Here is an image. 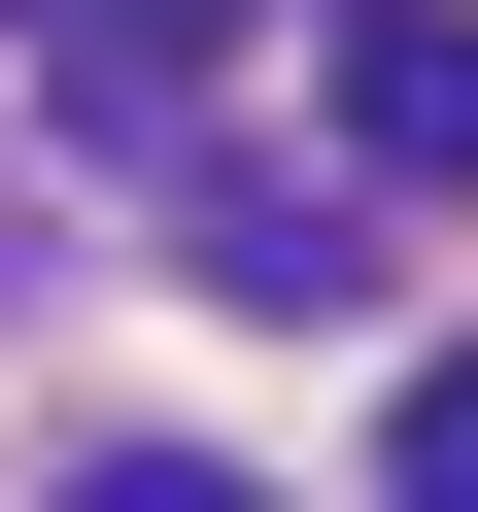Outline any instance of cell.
<instances>
[{
    "label": "cell",
    "mask_w": 478,
    "mask_h": 512,
    "mask_svg": "<svg viewBox=\"0 0 478 512\" xmlns=\"http://www.w3.org/2000/svg\"><path fill=\"white\" fill-rule=\"evenodd\" d=\"M69 512H274V478H205V444H103V478H69Z\"/></svg>",
    "instance_id": "cell-5"
},
{
    "label": "cell",
    "mask_w": 478,
    "mask_h": 512,
    "mask_svg": "<svg viewBox=\"0 0 478 512\" xmlns=\"http://www.w3.org/2000/svg\"><path fill=\"white\" fill-rule=\"evenodd\" d=\"M308 103H342V171H478V0H342Z\"/></svg>",
    "instance_id": "cell-1"
},
{
    "label": "cell",
    "mask_w": 478,
    "mask_h": 512,
    "mask_svg": "<svg viewBox=\"0 0 478 512\" xmlns=\"http://www.w3.org/2000/svg\"><path fill=\"white\" fill-rule=\"evenodd\" d=\"M205 274H239V308H376V205H342V171H205Z\"/></svg>",
    "instance_id": "cell-2"
},
{
    "label": "cell",
    "mask_w": 478,
    "mask_h": 512,
    "mask_svg": "<svg viewBox=\"0 0 478 512\" xmlns=\"http://www.w3.org/2000/svg\"><path fill=\"white\" fill-rule=\"evenodd\" d=\"M376 512H478V342L410 376V478H376Z\"/></svg>",
    "instance_id": "cell-4"
},
{
    "label": "cell",
    "mask_w": 478,
    "mask_h": 512,
    "mask_svg": "<svg viewBox=\"0 0 478 512\" xmlns=\"http://www.w3.org/2000/svg\"><path fill=\"white\" fill-rule=\"evenodd\" d=\"M205 35H239V0H35V69H69V103H205Z\"/></svg>",
    "instance_id": "cell-3"
}]
</instances>
